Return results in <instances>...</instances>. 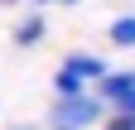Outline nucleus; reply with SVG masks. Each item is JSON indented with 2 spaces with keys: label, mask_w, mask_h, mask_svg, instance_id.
Wrapping results in <instances>:
<instances>
[{
  "label": "nucleus",
  "mask_w": 135,
  "mask_h": 130,
  "mask_svg": "<svg viewBox=\"0 0 135 130\" xmlns=\"http://www.w3.org/2000/svg\"><path fill=\"white\" fill-rule=\"evenodd\" d=\"M53 116H58L63 125H68V121H73V125H82V121H92V116H97V101H87L82 92H77V96H63V101L53 106Z\"/></svg>",
  "instance_id": "obj_1"
},
{
  "label": "nucleus",
  "mask_w": 135,
  "mask_h": 130,
  "mask_svg": "<svg viewBox=\"0 0 135 130\" xmlns=\"http://www.w3.org/2000/svg\"><path fill=\"white\" fill-rule=\"evenodd\" d=\"M101 96L116 101V106H126V111H135V72H126V77H101Z\"/></svg>",
  "instance_id": "obj_2"
},
{
  "label": "nucleus",
  "mask_w": 135,
  "mask_h": 130,
  "mask_svg": "<svg viewBox=\"0 0 135 130\" xmlns=\"http://www.w3.org/2000/svg\"><path fill=\"white\" fill-rule=\"evenodd\" d=\"M58 72H68L73 82H82V77H106V63H101V58H87V53H73Z\"/></svg>",
  "instance_id": "obj_3"
},
{
  "label": "nucleus",
  "mask_w": 135,
  "mask_h": 130,
  "mask_svg": "<svg viewBox=\"0 0 135 130\" xmlns=\"http://www.w3.org/2000/svg\"><path fill=\"white\" fill-rule=\"evenodd\" d=\"M111 43L130 48V43H135V19H116V24H111Z\"/></svg>",
  "instance_id": "obj_4"
},
{
  "label": "nucleus",
  "mask_w": 135,
  "mask_h": 130,
  "mask_svg": "<svg viewBox=\"0 0 135 130\" xmlns=\"http://www.w3.org/2000/svg\"><path fill=\"white\" fill-rule=\"evenodd\" d=\"M15 39H20V43H34V39H44V19H24L20 29H15Z\"/></svg>",
  "instance_id": "obj_5"
},
{
  "label": "nucleus",
  "mask_w": 135,
  "mask_h": 130,
  "mask_svg": "<svg viewBox=\"0 0 135 130\" xmlns=\"http://www.w3.org/2000/svg\"><path fill=\"white\" fill-rule=\"evenodd\" d=\"M106 130H135V111H126V116H111Z\"/></svg>",
  "instance_id": "obj_6"
},
{
  "label": "nucleus",
  "mask_w": 135,
  "mask_h": 130,
  "mask_svg": "<svg viewBox=\"0 0 135 130\" xmlns=\"http://www.w3.org/2000/svg\"><path fill=\"white\" fill-rule=\"evenodd\" d=\"M58 130H77V125H58Z\"/></svg>",
  "instance_id": "obj_7"
},
{
  "label": "nucleus",
  "mask_w": 135,
  "mask_h": 130,
  "mask_svg": "<svg viewBox=\"0 0 135 130\" xmlns=\"http://www.w3.org/2000/svg\"><path fill=\"white\" fill-rule=\"evenodd\" d=\"M63 5H77V0H63Z\"/></svg>",
  "instance_id": "obj_8"
},
{
  "label": "nucleus",
  "mask_w": 135,
  "mask_h": 130,
  "mask_svg": "<svg viewBox=\"0 0 135 130\" xmlns=\"http://www.w3.org/2000/svg\"><path fill=\"white\" fill-rule=\"evenodd\" d=\"M5 5H10V0H5Z\"/></svg>",
  "instance_id": "obj_9"
}]
</instances>
